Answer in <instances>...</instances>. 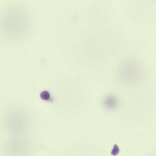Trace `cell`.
<instances>
[{"label": "cell", "instance_id": "cell-3", "mask_svg": "<svg viewBox=\"0 0 156 156\" xmlns=\"http://www.w3.org/2000/svg\"><path fill=\"white\" fill-rule=\"evenodd\" d=\"M106 100L107 105H108V106H109V107H110L111 108L113 107H114L115 106L116 103V101L115 98L112 97H109Z\"/></svg>", "mask_w": 156, "mask_h": 156}, {"label": "cell", "instance_id": "cell-4", "mask_svg": "<svg viewBox=\"0 0 156 156\" xmlns=\"http://www.w3.org/2000/svg\"><path fill=\"white\" fill-rule=\"evenodd\" d=\"M40 97L44 101H48L50 99V95L49 93L47 91H44L40 94Z\"/></svg>", "mask_w": 156, "mask_h": 156}, {"label": "cell", "instance_id": "cell-2", "mask_svg": "<svg viewBox=\"0 0 156 156\" xmlns=\"http://www.w3.org/2000/svg\"><path fill=\"white\" fill-rule=\"evenodd\" d=\"M138 63L133 61H127L122 64L120 76L125 83H135L141 76L142 70Z\"/></svg>", "mask_w": 156, "mask_h": 156}, {"label": "cell", "instance_id": "cell-1", "mask_svg": "<svg viewBox=\"0 0 156 156\" xmlns=\"http://www.w3.org/2000/svg\"><path fill=\"white\" fill-rule=\"evenodd\" d=\"M1 27L4 34L13 39H19L27 34L30 21L28 13L18 5L9 6L5 11L1 19Z\"/></svg>", "mask_w": 156, "mask_h": 156}, {"label": "cell", "instance_id": "cell-5", "mask_svg": "<svg viewBox=\"0 0 156 156\" xmlns=\"http://www.w3.org/2000/svg\"><path fill=\"white\" fill-rule=\"evenodd\" d=\"M120 150L118 146L116 145H115L114 146L113 149L112 150L111 154L113 155H118L119 152Z\"/></svg>", "mask_w": 156, "mask_h": 156}]
</instances>
